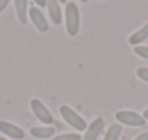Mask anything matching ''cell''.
Instances as JSON below:
<instances>
[{"instance_id": "5b68a950", "label": "cell", "mask_w": 148, "mask_h": 140, "mask_svg": "<svg viewBox=\"0 0 148 140\" xmlns=\"http://www.w3.org/2000/svg\"><path fill=\"white\" fill-rule=\"evenodd\" d=\"M28 16L31 19V22L34 23V26L41 32V33H47L49 30V26H48V22L44 16V13L39 10V7H31L28 10Z\"/></svg>"}, {"instance_id": "8fae6325", "label": "cell", "mask_w": 148, "mask_h": 140, "mask_svg": "<svg viewBox=\"0 0 148 140\" xmlns=\"http://www.w3.org/2000/svg\"><path fill=\"white\" fill-rule=\"evenodd\" d=\"M147 38H148V23H145L141 29H138L136 32H134V33L129 36L128 42H129L131 45L138 46V45H139V43H142Z\"/></svg>"}, {"instance_id": "ba28073f", "label": "cell", "mask_w": 148, "mask_h": 140, "mask_svg": "<svg viewBox=\"0 0 148 140\" xmlns=\"http://www.w3.org/2000/svg\"><path fill=\"white\" fill-rule=\"evenodd\" d=\"M47 7H48V13H49L51 20L55 25H60L61 20H62V13H61V7H60L58 0H47Z\"/></svg>"}, {"instance_id": "ffe728a7", "label": "cell", "mask_w": 148, "mask_h": 140, "mask_svg": "<svg viewBox=\"0 0 148 140\" xmlns=\"http://www.w3.org/2000/svg\"><path fill=\"white\" fill-rule=\"evenodd\" d=\"M80 2H83V3H87V2H89V0H80Z\"/></svg>"}, {"instance_id": "30bf717a", "label": "cell", "mask_w": 148, "mask_h": 140, "mask_svg": "<svg viewBox=\"0 0 148 140\" xmlns=\"http://www.w3.org/2000/svg\"><path fill=\"white\" fill-rule=\"evenodd\" d=\"M31 134L36 139H49L55 134V129L54 127H49V126H39V127H32L31 129Z\"/></svg>"}, {"instance_id": "52a82bcc", "label": "cell", "mask_w": 148, "mask_h": 140, "mask_svg": "<svg viewBox=\"0 0 148 140\" xmlns=\"http://www.w3.org/2000/svg\"><path fill=\"white\" fill-rule=\"evenodd\" d=\"M0 131H2L5 136L16 139V140H22L25 137V131L19 126H16L13 123H9V121H5V120H0Z\"/></svg>"}, {"instance_id": "8992f818", "label": "cell", "mask_w": 148, "mask_h": 140, "mask_svg": "<svg viewBox=\"0 0 148 140\" xmlns=\"http://www.w3.org/2000/svg\"><path fill=\"white\" fill-rule=\"evenodd\" d=\"M103 129H105V120L102 117L95 118L90 123V126L86 129V134L82 137V140H97V137L102 134Z\"/></svg>"}, {"instance_id": "9a60e30c", "label": "cell", "mask_w": 148, "mask_h": 140, "mask_svg": "<svg viewBox=\"0 0 148 140\" xmlns=\"http://www.w3.org/2000/svg\"><path fill=\"white\" fill-rule=\"evenodd\" d=\"M136 75L139 77V80L148 83V68H147V66H141V68H138V69H136Z\"/></svg>"}, {"instance_id": "ac0fdd59", "label": "cell", "mask_w": 148, "mask_h": 140, "mask_svg": "<svg viewBox=\"0 0 148 140\" xmlns=\"http://www.w3.org/2000/svg\"><path fill=\"white\" fill-rule=\"evenodd\" d=\"M34 2L36 3L38 7H45L47 6V0H34Z\"/></svg>"}, {"instance_id": "2e32d148", "label": "cell", "mask_w": 148, "mask_h": 140, "mask_svg": "<svg viewBox=\"0 0 148 140\" xmlns=\"http://www.w3.org/2000/svg\"><path fill=\"white\" fill-rule=\"evenodd\" d=\"M9 2H10V0H0V13H2V12L8 7Z\"/></svg>"}, {"instance_id": "4fadbf2b", "label": "cell", "mask_w": 148, "mask_h": 140, "mask_svg": "<svg viewBox=\"0 0 148 140\" xmlns=\"http://www.w3.org/2000/svg\"><path fill=\"white\" fill-rule=\"evenodd\" d=\"M52 140H82V136L79 133H65L52 137Z\"/></svg>"}, {"instance_id": "9c48e42d", "label": "cell", "mask_w": 148, "mask_h": 140, "mask_svg": "<svg viewBox=\"0 0 148 140\" xmlns=\"http://www.w3.org/2000/svg\"><path fill=\"white\" fill-rule=\"evenodd\" d=\"M15 10L22 25L28 22V0H15Z\"/></svg>"}, {"instance_id": "3957f363", "label": "cell", "mask_w": 148, "mask_h": 140, "mask_svg": "<svg viewBox=\"0 0 148 140\" xmlns=\"http://www.w3.org/2000/svg\"><path fill=\"white\" fill-rule=\"evenodd\" d=\"M116 120L121 124L125 126H131V127H142L145 124V118L142 117V114H138L135 111H128V110H121L115 114Z\"/></svg>"}, {"instance_id": "277c9868", "label": "cell", "mask_w": 148, "mask_h": 140, "mask_svg": "<svg viewBox=\"0 0 148 140\" xmlns=\"http://www.w3.org/2000/svg\"><path fill=\"white\" fill-rule=\"evenodd\" d=\"M31 110L32 113L36 116L38 120H41L44 124H52L54 123V117L49 113V110L44 106V103H41L38 98H34L31 101Z\"/></svg>"}, {"instance_id": "6da1fadb", "label": "cell", "mask_w": 148, "mask_h": 140, "mask_svg": "<svg viewBox=\"0 0 148 140\" xmlns=\"http://www.w3.org/2000/svg\"><path fill=\"white\" fill-rule=\"evenodd\" d=\"M65 30L70 36H76L80 30V10L74 2L65 3Z\"/></svg>"}, {"instance_id": "7a4b0ae2", "label": "cell", "mask_w": 148, "mask_h": 140, "mask_svg": "<svg viewBox=\"0 0 148 140\" xmlns=\"http://www.w3.org/2000/svg\"><path fill=\"white\" fill-rule=\"evenodd\" d=\"M60 113L62 116V118L65 120V123L68 126H71L73 129H76L77 131H83L87 129V123L83 117H80L76 111L68 106H61L60 107Z\"/></svg>"}, {"instance_id": "e0dca14e", "label": "cell", "mask_w": 148, "mask_h": 140, "mask_svg": "<svg viewBox=\"0 0 148 140\" xmlns=\"http://www.w3.org/2000/svg\"><path fill=\"white\" fill-rule=\"evenodd\" d=\"M134 140H148V131H145V133H141L139 136H136Z\"/></svg>"}, {"instance_id": "7402d4cb", "label": "cell", "mask_w": 148, "mask_h": 140, "mask_svg": "<svg viewBox=\"0 0 148 140\" xmlns=\"http://www.w3.org/2000/svg\"><path fill=\"white\" fill-rule=\"evenodd\" d=\"M0 140H8V139H5V137H0Z\"/></svg>"}, {"instance_id": "44dd1931", "label": "cell", "mask_w": 148, "mask_h": 140, "mask_svg": "<svg viewBox=\"0 0 148 140\" xmlns=\"http://www.w3.org/2000/svg\"><path fill=\"white\" fill-rule=\"evenodd\" d=\"M60 2H61V3H67V0H60Z\"/></svg>"}, {"instance_id": "7c38bea8", "label": "cell", "mask_w": 148, "mask_h": 140, "mask_svg": "<svg viewBox=\"0 0 148 140\" xmlns=\"http://www.w3.org/2000/svg\"><path fill=\"white\" fill-rule=\"evenodd\" d=\"M121 133H122V126L121 124H112L108 129L103 140H118L119 136H121Z\"/></svg>"}, {"instance_id": "d6986e66", "label": "cell", "mask_w": 148, "mask_h": 140, "mask_svg": "<svg viewBox=\"0 0 148 140\" xmlns=\"http://www.w3.org/2000/svg\"><path fill=\"white\" fill-rule=\"evenodd\" d=\"M142 117H144L145 120H148V108H147V110H145V111L142 113Z\"/></svg>"}, {"instance_id": "5bb4252c", "label": "cell", "mask_w": 148, "mask_h": 140, "mask_svg": "<svg viewBox=\"0 0 148 140\" xmlns=\"http://www.w3.org/2000/svg\"><path fill=\"white\" fill-rule=\"evenodd\" d=\"M134 53L144 58V59H148V46H135L134 48Z\"/></svg>"}]
</instances>
